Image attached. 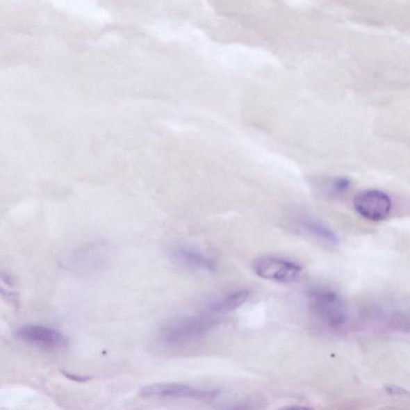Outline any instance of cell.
Segmentation results:
<instances>
[{
    "mask_svg": "<svg viewBox=\"0 0 410 410\" xmlns=\"http://www.w3.org/2000/svg\"><path fill=\"white\" fill-rule=\"evenodd\" d=\"M219 319L197 315L170 320L158 331L156 340L162 346L176 347L196 340L218 327Z\"/></svg>",
    "mask_w": 410,
    "mask_h": 410,
    "instance_id": "1",
    "label": "cell"
},
{
    "mask_svg": "<svg viewBox=\"0 0 410 410\" xmlns=\"http://www.w3.org/2000/svg\"><path fill=\"white\" fill-rule=\"evenodd\" d=\"M307 297L309 309L320 322L332 329L344 327L348 315L339 294L329 289H312Z\"/></svg>",
    "mask_w": 410,
    "mask_h": 410,
    "instance_id": "2",
    "label": "cell"
},
{
    "mask_svg": "<svg viewBox=\"0 0 410 410\" xmlns=\"http://www.w3.org/2000/svg\"><path fill=\"white\" fill-rule=\"evenodd\" d=\"M252 270L263 279L281 283L296 281L302 272V268L297 263L269 256L255 260Z\"/></svg>",
    "mask_w": 410,
    "mask_h": 410,
    "instance_id": "3",
    "label": "cell"
},
{
    "mask_svg": "<svg viewBox=\"0 0 410 410\" xmlns=\"http://www.w3.org/2000/svg\"><path fill=\"white\" fill-rule=\"evenodd\" d=\"M15 335L26 344L47 350L65 349L69 344L60 331L41 325H22L15 330Z\"/></svg>",
    "mask_w": 410,
    "mask_h": 410,
    "instance_id": "4",
    "label": "cell"
},
{
    "mask_svg": "<svg viewBox=\"0 0 410 410\" xmlns=\"http://www.w3.org/2000/svg\"><path fill=\"white\" fill-rule=\"evenodd\" d=\"M218 391L203 390L179 383H158L145 386L140 391L144 398L156 399H197L210 400L219 395Z\"/></svg>",
    "mask_w": 410,
    "mask_h": 410,
    "instance_id": "5",
    "label": "cell"
},
{
    "mask_svg": "<svg viewBox=\"0 0 410 410\" xmlns=\"http://www.w3.org/2000/svg\"><path fill=\"white\" fill-rule=\"evenodd\" d=\"M354 206L361 217L372 222H382L390 215L392 201L386 192L368 189L356 194Z\"/></svg>",
    "mask_w": 410,
    "mask_h": 410,
    "instance_id": "6",
    "label": "cell"
},
{
    "mask_svg": "<svg viewBox=\"0 0 410 410\" xmlns=\"http://www.w3.org/2000/svg\"><path fill=\"white\" fill-rule=\"evenodd\" d=\"M172 256L178 264L188 269L205 272H213L215 270V262L211 257L189 247H177L172 251Z\"/></svg>",
    "mask_w": 410,
    "mask_h": 410,
    "instance_id": "7",
    "label": "cell"
},
{
    "mask_svg": "<svg viewBox=\"0 0 410 410\" xmlns=\"http://www.w3.org/2000/svg\"><path fill=\"white\" fill-rule=\"evenodd\" d=\"M299 226L306 233L330 245H338L340 240L334 231L318 220L309 218L299 220Z\"/></svg>",
    "mask_w": 410,
    "mask_h": 410,
    "instance_id": "8",
    "label": "cell"
},
{
    "mask_svg": "<svg viewBox=\"0 0 410 410\" xmlns=\"http://www.w3.org/2000/svg\"><path fill=\"white\" fill-rule=\"evenodd\" d=\"M250 293L243 289L227 294L209 304L208 309L213 313H226L243 306L248 301Z\"/></svg>",
    "mask_w": 410,
    "mask_h": 410,
    "instance_id": "9",
    "label": "cell"
},
{
    "mask_svg": "<svg viewBox=\"0 0 410 410\" xmlns=\"http://www.w3.org/2000/svg\"><path fill=\"white\" fill-rule=\"evenodd\" d=\"M388 322L391 328L402 331V332H409L410 331V317L407 314L393 313Z\"/></svg>",
    "mask_w": 410,
    "mask_h": 410,
    "instance_id": "10",
    "label": "cell"
},
{
    "mask_svg": "<svg viewBox=\"0 0 410 410\" xmlns=\"http://www.w3.org/2000/svg\"><path fill=\"white\" fill-rule=\"evenodd\" d=\"M350 186L351 181L349 178L338 177L331 180L329 190L332 195H341L349 190Z\"/></svg>",
    "mask_w": 410,
    "mask_h": 410,
    "instance_id": "11",
    "label": "cell"
},
{
    "mask_svg": "<svg viewBox=\"0 0 410 410\" xmlns=\"http://www.w3.org/2000/svg\"><path fill=\"white\" fill-rule=\"evenodd\" d=\"M62 373H63V375H64V376H65L67 378H68V379H70V380L74 381V382H86L90 380V377H89L75 375H72V373H70V372H68L66 371H63Z\"/></svg>",
    "mask_w": 410,
    "mask_h": 410,
    "instance_id": "12",
    "label": "cell"
},
{
    "mask_svg": "<svg viewBox=\"0 0 410 410\" xmlns=\"http://www.w3.org/2000/svg\"><path fill=\"white\" fill-rule=\"evenodd\" d=\"M386 392L392 394V395H406L408 392L404 391L403 388L397 386H388L386 388Z\"/></svg>",
    "mask_w": 410,
    "mask_h": 410,
    "instance_id": "13",
    "label": "cell"
}]
</instances>
